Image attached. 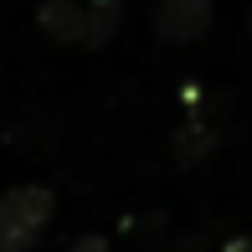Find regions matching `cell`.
<instances>
[{
	"label": "cell",
	"instance_id": "cell-3",
	"mask_svg": "<svg viewBox=\"0 0 252 252\" xmlns=\"http://www.w3.org/2000/svg\"><path fill=\"white\" fill-rule=\"evenodd\" d=\"M36 26L62 47H83V0H41Z\"/></svg>",
	"mask_w": 252,
	"mask_h": 252
},
{
	"label": "cell",
	"instance_id": "cell-8",
	"mask_svg": "<svg viewBox=\"0 0 252 252\" xmlns=\"http://www.w3.org/2000/svg\"><path fill=\"white\" fill-rule=\"evenodd\" d=\"M247 31H252V16H247Z\"/></svg>",
	"mask_w": 252,
	"mask_h": 252
},
{
	"label": "cell",
	"instance_id": "cell-4",
	"mask_svg": "<svg viewBox=\"0 0 252 252\" xmlns=\"http://www.w3.org/2000/svg\"><path fill=\"white\" fill-rule=\"evenodd\" d=\"M119 21H124V0H83V47L88 52L108 47Z\"/></svg>",
	"mask_w": 252,
	"mask_h": 252
},
{
	"label": "cell",
	"instance_id": "cell-2",
	"mask_svg": "<svg viewBox=\"0 0 252 252\" xmlns=\"http://www.w3.org/2000/svg\"><path fill=\"white\" fill-rule=\"evenodd\" d=\"M150 21H155L159 41L186 47V41H201L206 31H211V0H155Z\"/></svg>",
	"mask_w": 252,
	"mask_h": 252
},
{
	"label": "cell",
	"instance_id": "cell-1",
	"mask_svg": "<svg viewBox=\"0 0 252 252\" xmlns=\"http://www.w3.org/2000/svg\"><path fill=\"white\" fill-rule=\"evenodd\" d=\"M57 216L52 186H10L0 196V252H31Z\"/></svg>",
	"mask_w": 252,
	"mask_h": 252
},
{
	"label": "cell",
	"instance_id": "cell-5",
	"mask_svg": "<svg viewBox=\"0 0 252 252\" xmlns=\"http://www.w3.org/2000/svg\"><path fill=\"white\" fill-rule=\"evenodd\" d=\"M206 150H211V134H206L201 124H186L180 139H175V155H180V159H196V155H206Z\"/></svg>",
	"mask_w": 252,
	"mask_h": 252
},
{
	"label": "cell",
	"instance_id": "cell-7",
	"mask_svg": "<svg viewBox=\"0 0 252 252\" xmlns=\"http://www.w3.org/2000/svg\"><path fill=\"white\" fill-rule=\"evenodd\" d=\"M221 252H252V232H242V237H232Z\"/></svg>",
	"mask_w": 252,
	"mask_h": 252
},
{
	"label": "cell",
	"instance_id": "cell-6",
	"mask_svg": "<svg viewBox=\"0 0 252 252\" xmlns=\"http://www.w3.org/2000/svg\"><path fill=\"white\" fill-rule=\"evenodd\" d=\"M67 252H108V237H98V232H88V237H77Z\"/></svg>",
	"mask_w": 252,
	"mask_h": 252
}]
</instances>
